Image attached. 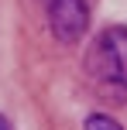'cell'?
<instances>
[{"mask_svg": "<svg viewBox=\"0 0 127 130\" xmlns=\"http://www.w3.org/2000/svg\"><path fill=\"white\" fill-rule=\"evenodd\" d=\"M86 130H124L117 123L114 117H107V113H93V117L86 120Z\"/></svg>", "mask_w": 127, "mask_h": 130, "instance_id": "cell-3", "label": "cell"}, {"mask_svg": "<svg viewBox=\"0 0 127 130\" xmlns=\"http://www.w3.org/2000/svg\"><path fill=\"white\" fill-rule=\"evenodd\" d=\"M89 69L114 89L127 92V27H110L100 34L93 55H89Z\"/></svg>", "mask_w": 127, "mask_h": 130, "instance_id": "cell-1", "label": "cell"}, {"mask_svg": "<svg viewBox=\"0 0 127 130\" xmlns=\"http://www.w3.org/2000/svg\"><path fill=\"white\" fill-rule=\"evenodd\" d=\"M48 24L62 45H76L89 27L86 0H48Z\"/></svg>", "mask_w": 127, "mask_h": 130, "instance_id": "cell-2", "label": "cell"}, {"mask_svg": "<svg viewBox=\"0 0 127 130\" xmlns=\"http://www.w3.org/2000/svg\"><path fill=\"white\" fill-rule=\"evenodd\" d=\"M0 130H10V120L7 117H0Z\"/></svg>", "mask_w": 127, "mask_h": 130, "instance_id": "cell-4", "label": "cell"}]
</instances>
